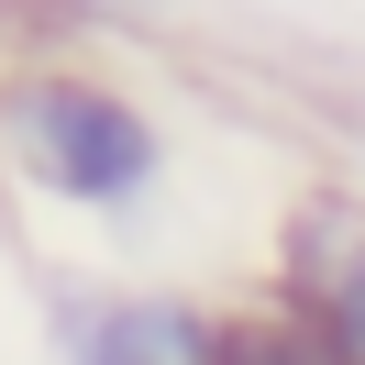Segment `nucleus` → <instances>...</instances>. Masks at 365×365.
<instances>
[{
	"instance_id": "1",
	"label": "nucleus",
	"mask_w": 365,
	"mask_h": 365,
	"mask_svg": "<svg viewBox=\"0 0 365 365\" xmlns=\"http://www.w3.org/2000/svg\"><path fill=\"white\" fill-rule=\"evenodd\" d=\"M23 133L45 144L56 188H78V200H122V188H144V166H155V133H144L122 100H100V89H34Z\"/></svg>"
},
{
	"instance_id": "2",
	"label": "nucleus",
	"mask_w": 365,
	"mask_h": 365,
	"mask_svg": "<svg viewBox=\"0 0 365 365\" xmlns=\"http://www.w3.org/2000/svg\"><path fill=\"white\" fill-rule=\"evenodd\" d=\"M210 354V332L188 310H166V299H144V310H111L100 321V354L89 365H200Z\"/></svg>"
},
{
	"instance_id": "3",
	"label": "nucleus",
	"mask_w": 365,
	"mask_h": 365,
	"mask_svg": "<svg viewBox=\"0 0 365 365\" xmlns=\"http://www.w3.org/2000/svg\"><path fill=\"white\" fill-rule=\"evenodd\" d=\"M332 332H343V354L365 365V255L343 266V288H332Z\"/></svg>"
},
{
	"instance_id": "4",
	"label": "nucleus",
	"mask_w": 365,
	"mask_h": 365,
	"mask_svg": "<svg viewBox=\"0 0 365 365\" xmlns=\"http://www.w3.org/2000/svg\"><path fill=\"white\" fill-rule=\"evenodd\" d=\"M232 365H321V354H310V343H244Z\"/></svg>"
}]
</instances>
